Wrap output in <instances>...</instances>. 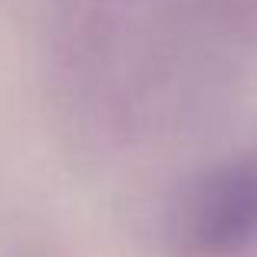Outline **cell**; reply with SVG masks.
Returning a JSON list of instances; mask_svg holds the SVG:
<instances>
[{
	"mask_svg": "<svg viewBox=\"0 0 257 257\" xmlns=\"http://www.w3.org/2000/svg\"><path fill=\"white\" fill-rule=\"evenodd\" d=\"M172 257H241L257 244V155L195 175L165 214Z\"/></svg>",
	"mask_w": 257,
	"mask_h": 257,
	"instance_id": "obj_1",
	"label": "cell"
}]
</instances>
